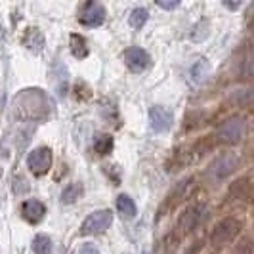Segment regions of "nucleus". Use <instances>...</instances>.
<instances>
[{
	"mask_svg": "<svg viewBox=\"0 0 254 254\" xmlns=\"http://www.w3.org/2000/svg\"><path fill=\"white\" fill-rule=\"evenodd\" d=\"M247 130H249V125H247V119L245 117H231L226 123H222L220 128H218V140L222 143H229V145H235L239 141L245 140L247 136Z\"/></svg>",
	"mask_w": 254,
	"mask_h": 254,
	"instance_id": "1",
	"label": "nucleus"
},
{
	"mask_svg": "<svg viewBox=\"0 0 254 254\" xmlns=\"http://www.w3.org/2000/svg\"><path fill=\"white\" fill-rule=\"evenodd\" d=\"M206 216V204L204 203H195L190 208L184 210V214L180 216L178 224H176V241H180L184 235L191 233L197 228Z\"/></svg>",
	"mask_w": 254,
	"mask_h": 254,
	"instance_id": "2",
	"label": "nucleus"
},
{
	"mask_svg": "<svg viewBox=\"0 0 254 254\" xmlns=\"http://www.w3.org/2000/svg\"><path fill=\"white\" fill-rule=\"evenodd\" d=\"M239 165H241V161H239V157L235 153H222L208 166V178L214 180V182H222L228 176H231L239 168Z\"/></svg>",
	"mask_w": 254,
	"mask_h": 254,
	"instance_id": "3",
	"label": "nucleus"
},
{
	"mask_svg": "<svg viewBox=\"0 0 254 254\" xmlns=\"http://www.w3.org/2000/svg\"><path fill=\"white\" fill-rule=\"evenodd\" d=\"M241 229V224L235 220V218H224L222 222H218L214 229H212V235H210V243L214 247H222V245H228L231 243L237 233Z\"/></svg>",
	"mask_w": 254,
	"mask_h": 254,
	"instance_id": "4",
	"label": "nucleus"
},
{
	"mask_svg": "<svg viewBox=\"0 0 254 254\" xmlns=\"http://www.w3.org/2000/svg\"><path fill=\"white\" fill-rule=\"evenodd\" d=\"M113 224V212L109 208H103V210H96L92 212L80 226V233L82 235H96V233H102L105 229Z\"/></svg>",
	"mask_w": 254,
	"mask_h": 254,
	"instance_id": "5",
	"label": "nucleus"
},
{
	"mask_svg": "<svg viewBox=\"0 0 254 254\" xmlns=\"http://www.w3.org/2000/svg\"><path fill=\"white\" fill-rule=\"evenodd\" d=\"M27 165H29V168L37 176L46 174L52 168V149L50 147H37V149H33V151L29 153Z\"/></svg>",
	"mask_w": 254,
	"mask_h": 254,
	"instance_id": "6",
	"label": "nucleus"
},
{
	"mask_svg": "<svg viewBox=\"0 0 254 254\" xmlns=\"http://www.w3.org/2000/svg\"><path fill=\"white\" fill-rule=\"evenodd\" d=\"M149 121H151V128L155 132H166L168 128L172 127L174 117H172L170 109L161 107V105H153L149 109Z\"/></svg>",
	"mask_w": 254,
	"mask_h": 254,
	"instance_id": "7",
	"label": "nucleus"
},
{
	"mask_svg": "<svg viewBox=\"0 0 254 254\" xmlns=\"http://www.w3.org/2000/svg\"><path fill=\"white\" fill-rule=\"evenodd\" d=\"M105 21V6L100 2H88L80 13V23L86 27H100Z\"/></svg>",
	"mask_w": 254,
	"mask_h": 254,
	"instance_id": "8",
	"label": "nucleus"
},
{
	"mask_svg": "<svg viewBox=\"0 0 254 254\" xmlns=\"http://www.w3.org/2000/svg\"><path fill=\"white\" fill-rule=\"evenodd\" d=\"M125 62H127V67L132 73H141L149 65V54L143 48L134 46V48H128L125 52Z\"/></svg>",
	"mask_w": 254,
	"mask_h": 254,
	"instance_id": "9",
	"label": "nucleus"
},
{
	"mask_svg": "<svg viewBox=\"0 0 254 254\" xmlns=\"http://www.w3.org/2000/svg\"><path fill=\"white\" fill-rule=\"evenodd\" d=\"M21 212H23V218H25L29 224H38V222L44 220L46 206H44V203L37 201V199H29V201L23 203V206H21Z\"/></svg>",
	"mask_w": 254,
	"mask_h": 254,
	"instance_id": "10",
	"label": "nucleus"
},
{
	"mask_svg": "<svg viewBox=\"0 0 254 254\" xmlns=\"http://www.w3.org/2000/svg\"><path fill=\"white\" fill-rule=\"evenodd\" d=\"M23 44L31 52H35V54L42 52V48H44V35H42V31L37 29V27H29L25 31V35H23Z\"/></svg>",
	"mask_w": 254,
	"mask_h": 254,
	"instance_id": "11",
	"label": "nucleus"
},
{
	"mask_svg": "<svg viewBox=\"0 0 254 254\" xmlns=\"http://www.w3.org/2000/svg\"><path fill=\"white\" fill-rule=\"evenodd\" d=\"M115 204H117V210L123 214L125 218H134L138 214V208H136V203L132 201V197H128V195H119L117 199H115Z\"/></svg>",
	"mask_w": 254,
	"mask_h": 254,
	"instance_id": "12",
	"label": "nucleus"
},
{
	"mask_svg": "<svg viewBox=\"0 0 254 254\" xmlns=\"http://www.w3.org/2000/svg\"><path fill=\"white\" fill-rule=\"evenodd\" d=\"M191 80L193 82H203L210 73V64L206 62V58H197V62L191 65Z\"/></svg>",
	"mask_w": 254,
	"mask_h": 254,
	"instance_id": "13",
	"label": "nucleus"
},
{
	"mask_svg": "<svg viewBox=\"0 0 254 254\" xmlns=\"http://www.w3.org/2000/svg\"><path fill=\"white\" fill-rule=\"evenodd\" d=\"M69 48H71V54L75 56L76 60H84L88 56V46H86V40L80 37V35H71L69 37Z\"/></svg>",
	"mask_w": 254,
	"mask_h": 254,
	"instance_id": "14",
	"label": "nucleus"
},
{
	"mask_svg": "<svg viewBox=\"0 0 254 254\" xmlns=\"http://www.w3.org/2000/svg\"><path fill=\"white\" fill-rule=\"evenodd\" d=\"M94 149L100 155H109V153L113 151V136H109V134H96Z\"/></svg>",
	"mask_w": 254,
	"mask_h": 254,
	"instance_id": "15",
	"label": "nucleus"
},
{
	"mask_svg": "<svg viewBox=\"0 0 254 254\" xmlns=\"http://www.w3.org/2000/svg\"><path fill=\"white\" fill-rule=\"evenodd\" d=\"M253 100V90L251 88H243V90H233L231 92V98H229V102L231 105H249Z\"/></svg>",
	"mask_w": 254,
	"mask_h": 254,
	"instance_id": "16",
	"label": "nucleus"
},
{
	"mask_svg": "<svg viewBox=\"0 0 254 254\" xmlns=\"http://www.w3.org/2000/svg\"><path fill=\"white\" fill-rule=\"evenodd\" d=\"M33 251L35 254H50L52 253V239L48 235L40 233L33 239Z\"/></svg>",
	"mask_w": 254,
	"mask_h": 254,
	"instance_id": "17",
	"label": "nucleus"
},
{
	"mask_svg": "<svg viewBox=\"0 0 254 254\" xmlns=\"http://www.w3.org/2000/svg\"><path fill=\"white\" fill-rule=\"evenodd\" d=\"M147 17H149V12L145 10V8H136V10H132V13H130V17H128V23H130V27L132 29H141L143 27V23L147 21Z\"/></svg>",
	"mask_w": 254,
	"mask_h": 254,
	"instance_id": "18",
	"label": "nucleus"
},
{
	"mask_svg": "<svg viewBox=\"0 0 254 254\" xmlns=\"http://www.w3.org/2000/svg\"><path fill=\"white\" fill-rule=\"evenodd\" d=\"M80 193H82V186L75 182V184H71V186H67L62 193V203L64 204H69V203H75L76 199L80 197Z\"/></svg>",
	"mask_w": 254,
	"mask_h": 254,
	"instance_id": "19",
	"label": "nucleus"
},
{
	"mask_svg": "<svg viewBox=\"0 0 254 254\" xmlns=\"http://www.w3.org/2000/svg\"><path fill=\"white\" fill-rule=\"evenodd\" d=\"M208 31H210V25H208V21H199V23H195L193 29H191V40L193 42H201L204 38L208 37Z\"/></svg>",
	"mask_w": 254,
	"mask_h": 254,
	"instance_id": "20",
	"label": "nucleus"
},
{
	"mask_svg": "<svg viewBox=\"0 0 254 254\" xmlns=\"http://www.w3.org/2000/svg\"><path fill=\"white\" fill-rule=\"evenodd\" d=\"M243 190L245 191H251V184H249V180L243 178L239 182H235L233 184V188H231V195H239V199H245L243 197Z\"/></svg>",
	"mask_w": 254,
	"mask_h": 254,
	"instance_id": "21",
	"label": "nucleus"
},
{
	"mask_svg": "<svg viewBox=\"0 0 254 254\" xmlns=\"http://www.w3.org/2000/svg\"><path fill=\"white\" fill-rule=\"evenodd\" d=\"M157 6H159V8H163V10H172V8H178L180 2H178V0H172V2H165V0H159V2H157Z\"/></svg>",
	"mask_w": 254,
	"mask_h": 254,
	"instance_id": "22",
	"label": "nucleus"
},
{
	"mask_svg": "<svg viewBox=\"0 0 254 254\" xmlns=\"http://www.w3.org/2000/svg\"><path fill=\"white\" fill-rule=\"evenodd\" d=\"M80 254H102V253H100L92 243H86V245L80 247Z\"/></svg>",
	"mask_w": 254,
	"mask_h": 254,
	"instance_id": "23",
	"label": "nucleus"
},
{
	"mask_svg": "<svg viewBox=\"0 0 254 254\" xmlns=\"http://www.w3.org/2000/svg\"><path fill=\"white\" fill-rule=\"evenodd\" d=\"M143 254H151V253H143Z\"/></svg>",
	"mask_w": 254,
	"mask_h": 254,
	"instance_id": "24",
	"label": "nucleus"
}]
</instances>
